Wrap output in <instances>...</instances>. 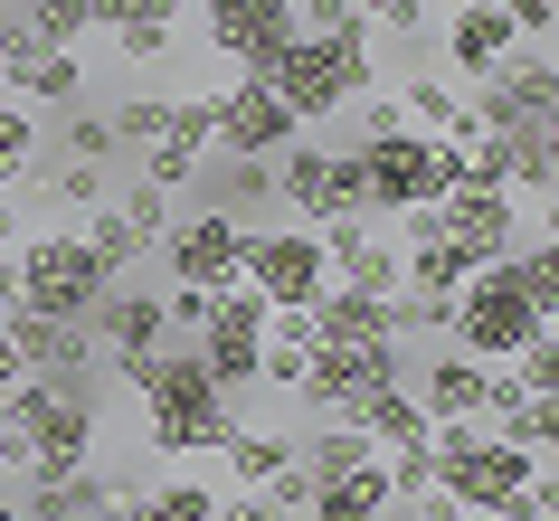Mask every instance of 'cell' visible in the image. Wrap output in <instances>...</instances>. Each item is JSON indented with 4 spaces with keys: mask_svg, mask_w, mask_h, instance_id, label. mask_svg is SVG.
Listing matches in <instances>:
<instances>
[{
    "mask_svg": "<svg viewBox=\"0 0 559 521\" xmlns=\"http://www.w3.org/2000/svg\"><path fill=\"white\" fill-rule=\"evenodd\" d=\"M133 399H143V427H152V455H218L237 436V407H228V389L200 370V351L190 342H162L152 351V370L133 379Z\"/></svg>",
    "mask_w": 559,
    "mask_h": 521,
    "instance_id": "obj_1",
    "label": "cell"
},
{
    "mask_svg": "<svg viewBox=\"0 0 559 521\" xmlns=\"http://www.w3.org/2000/svg\"><path fill=\"white\" fill-rule=\"evenodd\" d=\"M370 38H380V29H360V38H304V29H295L275 58L257 67V76L275 86V105H285V115L313 133V123H332L352 95L380 86V76H370Z\"/></svg>",
    "mask_w": 559,
    "mask_h": 521,
    "instance_id": "obj_2",
    "label": "cell"
},
{
    "mask_svg": "<svg viewBox=\"0 0 559 521\" xmlns=\"http://www.w3.org/2000/svg\"><path fill=\"white\" fill-rule=\"evenodd\" d=\"M540 322H550V313L531 304L522 265L493 257V265H474V275H465V294H455V322H445V342L474 351V360H512V351H522Z\"/></svg>",
    "mask_w": 559,
    "mask_h": 521,
    "instance_id": "obj_3",
    "label": "cell"
},
{
    "mask_svg": "<svg viewBox=\"0 0 559 521\" xmlns=\"http://www.w3.org/2000/svg\"><path fill=\"white\" fill-rule=\"evenodd\" d=\"M105 257H95L76 228H38L29 247H20V304L29 313H58V322H86L95 304H105Z\"/></svg>",
    "mask_w": 559,
    "mask_h": 521,
    "instance_id": "obj_4",
    "label": "cell"
},
{
    "mask_svg": "<svg viewBox=\"0 0 559 521\" xmlns=\"http://www.w3.org/2000/svg\"><path fill=\"white\" fill-rule=\"evenodd\" d=\"M360 152V190H370V218H399V209H427L455 190V171H445V143L437 133H380V143H352Z\"/></svg>",
    "mask_w": 559,
    "mask_h": 521,
    "instance_id": "obj_5",
    "label": "cell"
},
{
    "mask_svg": "<svg viewBox=\"0 0 559 521\" xmlns=\"http://www.w3.org/2000/svg\"><path fill=\"white\" fill-rule=\"evenodd\" d=\"M237 285H257L265 304H323V285H332V257H323V237L304 228H247V265H237Z\"/></svg>",
    "mask_w": 559,
    "mask_h": 521,
    "instance_id": "obj_6",
    "label": "cell"
},
{
    "mask_svg": "<svg viewBox=\"0 0 559 521\" xmlns=\"http://www.w3.org/2000/svg\"><path fill=\"white\" fill-rule=\"evenodd\" d=\"M86 332H95V370H115L123 389L152 370V351L171 342V322H162V294H152V285H123V275L105 285V304L86 313Z\"/></svg>",
    "mask_w": 559,
    "mask_h": 521,
    "instance_id": "obj_7",
    "label": "cell"
},
{
    "mask_svg": "<svg viewBox=\"0 0 559 521\" xmlns=\"http://www.w3.org/2000/svg\"><path fill=\"white\" fill-rule=\"evenodd\" d=\"M427 237H445L465 265H493L522 247V200L512 190H445V200H427Z\"/></svg>",
    "mask_w": 559,
    "mask_h": 521,
    "instance_id": "obj_8",
    "label": "cell"
},
{
    "mask_svg": "<svg viewBox=\"0 0 559 521\" xmlns=\"http://www.w3.org/2000/svg\"><path fill=\"white\" fill-rule=\"evenodd\" d=\"M465 105H474L484 133H502V123H550V115H559V67H550V48H512L493 76H474Z\"/></svg>",
    "mask_w": 559,
    "mask_h": 521,
    "instance_id": "obj_9",
    "label": "cell"
},
{
    "mask_svg": "<svg viewBox=\"0 0 559 521\" xmlns=\"http://www.w3.org/2000/svg\"><path fill=\"white\" fill-rule=\"evenodd\" d=\"M237 265H247V218L200 209V218H171L162 228V275L171 285H237Z\"/></svg>",
    "mask_w": 559,
    "mask_h": 521,
    "instance_id": "obj_10",
    "label": "cell"
},
{
    "mask_svg": "<svg viewBox=\"0 0 559 521\" xmlns=\"http://www.w3.org/2000/svg\"><path fill=\"white\" fill-rule=\"evenodd\" d=\"M200 20H209V48L257 76V67L295 38V0H200Z\"/></svg>",
    "mask_w": 559,
    "mask_h": 521,
    "instance_id": "obj_11",
    "label": "cell"
},
{
    "mask_svg": "<svg viewBox=\"0 0 559 521\" xmlns=\"http://www.w3.org/2000/svg\"><path fill=\"white\" fill-rule=\"evenodd\" d=\"M285 143H304V123L275 105V86H265V76H228V86H218V152H257V162H275Z\"/></svg>",
    "mask_w": 559,
    "mask_h": 521,
    "instance_id": "obj_12",
    "label": "cell"
},
{
    "mask_svg": "<svg viewBox=\"0 0 559 521\" xmlns=\"http://www.w3.org/2000/svg\"><path fill=\"white\" fill-rule=\"evenodd\" d=\"M313 237H323L332 257V285H360V294H399V237L370 228V218H313Z\"/></svg>",
    "mask_w": 559,
    "mask_h": 521,
    "instance_id": "obj_13",
    "label": "cell"
},
{
    "mask_svg": "<svg viewBox=\"0 0 559 521\" xmlns=\"http://www.w3.org/2000/svg\"><path fill=\"white\" fill-rule=\"evenodd\" d=\"M0 342H10V360L20 370H95V332L86 322H58V313H29V304H10L0 313Z\"/></svg>",
    "mask_w": 559,
    "mask_h": 521,
    "instance_id": "obj_14",
    "label": "cell"
},
{
    "mask_svg": "<svg viewBox=\"0 0 559 521\" xmlns=\"http://www.w3.org/2000/svg\"><path fill=\"white\" fill-rule=\"evenodd\" d=\"M484 370H493V360H474V351L445 342L427 370H408V399L427 407V427H445V417H484Z\"/></svg>",
    "mask_w": 559,
    "mask_h": 521,
    "instance_id": "obj_15",
    "label": "cell"
},
{
    "mask_svg": "<svg viewBox=\"0 0 559 521\" xmlns=\"http://www.w3.org/2000/svg\"><path fill=\"white\" fill-rule=\"evenodd\" d=\"M190 190H200L218 218H257V209H275V162L228 152V162H200V171H190Z\"/></svg>",
    "mask_w": 559,
    "mask_h": 521,
    "instance_id": "obj_16",
    "label": "cell"
},
{
    "mask_svg": "<svg viewBox=\"0 0 559 521\" xmlns=\"http://www.w3.org/2000/svg\"><path fill=\"white\" fill-rule=\"evenodd\" d=\"M512 48H522V38H512V20H502L493 0H455V20H445V58H455V76H493Z\"/></svg>",
    "mask_w": 559,
    "mask_h": 521,
    "instance_id": "obj_17",
    "label": "cell"
},
{
    "mask_svg": "<svg viewBox=\"0 0 559 521\" xmlns=\"http://www.w3.org/2000/svg\"><path fill=\"white\" fill-rule=\"evenodd\" d=\"M399 512V493H389V464H352V474H332V484H313V502H304V521H389Z\"/></svg>",
    "mask_w": 559,
    "mask_h": 521,
    "instance_id": "obj_18",
    "label": "cell"
},
{
    "mask_svg": "<svg viewBox=\"0 0 559 521\" xmlns=\"http://www.w3.org/2000/svg\"><path fill=\"white\" fill-rule=\"evenodd\" d=\"M493 152H502V190L512 200H550V180H559V133L550 123H502Z\"/></svg>",
    "mask_w": 559,
    "mask_h": 521,
    "instance_id": "obj_19",
    "label": "cell"
},
{
    "mask_svg": "<svg viewBox=\"0 0 559 521\" xmlns=\"http://www.w3.org/2000/svg\"><path fill=\"white\" fill-rule=\"evenodd\" d=\"M313 342H399V313H389V294L323 285V304H313Z\"/></svg>",
    "mask_w": 559,
    "mask_h": 521,
    "instance_id": "obj_20",
    "label": "cell"
},
{
    "mask_svg": "<svg viewBox=\"0 0 559 521\" xmlns=\"http://www.w3.org/2000/svg\"><path fill=\"white\" fill-rule=\"evenodd\" d=\"M399 115H408V133H437V143H474L484 123H474V105L445 76H399Z\"/></svg>",
    "mask_w": 559,
    "mask_h": 521,
    "instance_id": "obj_21",
    "label": "cell"
},
{
    "mask_svg": "<svg viewBox=\"0 0 559 521\" xmlns=\"http://www.w3.org/2000/svg\"><path fill=\"white\" fill-rule=\"evenodd\" d=\"M493 436H512L522 455H540V464H550V455H559V389H522V399H512V407L493 417Z\"/></svg>",
    "mask_w": 559,
    "mask_h": 521,
    "instance_id": "obj_22",
    "label": "cell"
},
{
    "mask_svg": "<svg viewBox=\"0 0 559 521\" xmlns=\"http://www.w3.org/2000/svg\"><path fill=\"white\" fill-rule=\"evenodd\" d=\"M152 143L180 152V162H209V152H218V95H171V115H162Z\"/></svg>",
    "mask_w": 559,
    "mask_h": 521,
    "instance_id": "obj_23",
    "label": "cell"
},
{
    "mask_svg": "<svg viewBox=\"0 0 559 521\" xmlns=\"http://www.w3.org/2000/svg\"><path fill=\"white\" fill-rule=\"evenodd\" d=\"M76 237H86L95 257H105V275H133V265L152 257V237L133 228V218H123L115 200H95V209H86V228H76Z\"/></svg>",
    "mask_w": 559,
    "mask_h": 521,
    "instance_id": "obj_24",
    "label": "cell"
},
{
    "mask_svg": "<svg viewBox=\"0 0 559 521\" xmlns=\"http://www.w3.org/2000/svg\"><path fill=\"white\" fill-rule=\"evenodd\" d=\"M218 512V493L200 484V474H171V484H152V493H133L115 521H209Z\"/></svg>",
    "mask_w": 559,
    "mask_h": 521,
    "instance_id": "obj_25",
    "label": "cell"
},
{
    "mask_svg": "<svg viewBox=\"0 0 559 521\" xmlns=\"http://www.w3.org/2000/svg\"><path fill=\"white\" fill-rule=\"evenodd\" d=\"M10 95H20V105H76V95H86V48H38V67Z\"/></svg>",
    "mask_w": 559,
    "mask_h": 521,
    "instance_id": "obj_26",
    "label": "cell"
},
{
    "mask_svg": "<svg viewBox=\"0 0 559 521\" xmlns=\"http://www.w3.org/2000/svg\"><path fill=\"white\" fill-rule=\"evenodd\" d=\"M171 38H180V0H143V10L115 29V48H123V67H162Z\"/></svg>",
    "mask_w": 559,
    "mask_h": 521,
    "instance_id": "obj_27",
    "label": "cell"
},
{
    "mask_svg": "<svg viewBox=\"0 0 559 521\" xmlns=\"http://www.w3.org/2000/svg\"><path fill=\"white\" fill-rule=\"evenodd\" d=\"M295 446H304V436H285V427H237L228 446H218V455H228V474H237V484L257 493L265 474H275V464H295Z\"/></svg>",
    "mask_w": 559,
    "mask_h": 521,
    "instance_id": "obj_28",
    "label": "cell"
},
{
    "mask_svg": "<svg viewBox=\"0 0 559 521\" xmlns=\"http://www.w3.org/2000/svg\"><path fill=\"white\" fill-rule=\"evenodd\" d=\"M370 455H380V446H370L360 427H342V417H332V427L313 436V446H295V464L313 474V484H332V474H352V464H370Z\"/></svg>",
    "mask_w": 559,
    "mask_h": 521,
    "instance_id": "obj_29",
    "label": "cell"
},
{
    "mask_svg": "<svg viewBox=\"0 0 559 521\" xmlns=\"http://www.w3.org/2000/svg\"><path fill=\"white\" fill-rule=\"evenodd\" d=\"M10 20L38 48H86V0H10Z\"/></svg>",
    "mask_w": 559,
    "mask_h": 521,
    "instance_id": "obj_30",
    "label": "cell"
},
{
    "mask_svg": "<svg viewBox=\"0 0 559 521\" xmlns=\"http://www.w3.org/2000/svg\"><path fill=\"white\" fill-rule=\"evenodd\" d=\"M29 162H38V105L0 95V190H10V180H29Z\"/></svg>",
    "mask_w": 559,
    "mask_h": 521,
    "instance_id": "obj_31",
    "label": "cell"
},
{
    "mask_svg": "<svg viewBox=\"0 0 559 521\" xmlns=\"http://www.w3.org/2000/svg\"><path fill=\"white\" fill-rule=\"evenodd\" d=\"M512 265H522V285H531V304L559 322V237L550 228H531V247H512Z\"/></svg>",
    "mask_w": 559,
    "mask_h": 521,
    "instance_id": "obj_32",
    "label": "cell"
},
{
    "mask_svg": "<svg viewBox=\"0 0 559 521\" xmlns=\"http://www.w3.org/2000/svg\"><path fill=\"white\" fill-rule=\"evenodd\" d=\"M162 115H171V95H123L115 115H105L115 123V152H143L152 133H162Z\"/></svg>",
    "mask_w": 559,
    "mask_h": 521,
    "instance_id": "obj_33",
    "label": "cell"
},
{
    "mask_svg": "<svg viewBox=\"0 0 559 521\" xmlns=\"http://www.w3.org/2000/svg\"><path fill=\"white\" fill-rule=\"evenodd\" d=\"M48 200H58V209H76V218H86V209L105 200V162H58V171H48Z\"/></svg>",
    "mask_w": 559,
    "mask_h": 521,
    "instance_id": "obj_34",
    "label": "cell"
},
{
    "mask_svg": "<svg viewBox=\"0 0 559 521\" xmlns=\"http://www.w3.org/2000/svg\"><path fill=\"white\" fill-rule=\"evenodd\" d=\"M295 29H304V38H360L370 20H360L352 0H295Z\"/></svg>",
    "mask_w": 559,
    "mask_h": 521,
    "instance_id": "obj_35",
    "label": "cell"
},
{
    "mask_svg": "<svg viewBox=\"0 0 559 521\" xmlns=\"http://www.w3.org/2000/svg\"><path fill=\"white\" fill-rule=\"evenodd\" d=\"M257 502H265V512H275V521H295L304 502H313V474H304V464H275V474H265V484H257Z\"/></svg>",
    "mask_w": 559,
    "mask_h": 521,
    "instance_id": "obj_36",
    "label": "cell"
},
{
    "mask_svg": "<svg viewBox=\"0 0 559 521\" xmlns=\"http://www.w3.org/2000/svg\"><path fill=\"white\" fill-rule=\"evenodd\" d=\"M123 218H133V228H143L152 237V247H162V228H171V190H152V180H133V190H123Z\"/></svg>",
    "mask_w": 559,
    "mask_h": 521,
    "instance_id": "obj_37",
    "label": "cell"
},
{
    "mask_svg": "<svg viewBox=\"0 0 559 521\" xmlns=\"http://www.w3.org/2000/svg\"><path fill=\"white\" fill-rule=\"evenodd\" d=\"M209 304H218V285H162V322H171V332H200Z\"/></svg>",
    "mask_w": 559,
    "mask_h": 521,
    "instance_id": "obj_38",
    "label": "cell"
},
{
    "mask_svg": "<svg viewBox=\"0 0 559 521\" xmlns=\"http://www.w3.org/2000/svg\"><path fill=\"white\" fill-rule=\"evenodd\" d=\"M502 20H512V38L522 48H550V20H559V0H493Z\"/></svg>",
    "mask_w": 559,
    "mask_h": 521,
    "instance_id": "obj_39",
    "label": "cell"
},
{
    "mask_svg": "<svg viewBox=\"0 0 559 521\" xmlns=\"http://www.w3.org/2000/svg\"><path fill=\"white\" fill-rule=\"evenodd\" d=\"M67 152H76V162H105V152H115V123L86 115V105H67Z\"/></svg>",
    "mask_w": 559,
    "mask_h": 521,
    "instance_id": "obj_40",
    "label": "cell"
},
{
    "mask_svg": "<svg viewBox=\"0 0 559 521\" xmlns=\"http://www.w3.org/2000/svg\"><path fill=\"white\" fill-rule=\"evenodd\" d=\"M370 29H389V38H427V0H370Z\"/></svg>",
    "mask_w": 559,
    "mask_h": 521,
    "instance_id": "obj_41",
    "label": "cell"
},
{
    "mask_svg": "<svg viewBox=\"0 0 559 521\" xmlns=\"http://www.w3.org/2000/svg\"><path fill=\"white\" fill-rule=\"evenodd\" d=\"M417 521H474V512L455 502V493H437V484H427V493H417Z\"/></svg>",
    "mask_w": 559,
    "mask_h": 521,
    "instance_id": "obj_42",
    "label": "cell"
},
{
    "mask_svg": "<svg viewBox=\"0 0 559 521\" xmlns=\"http://www.w3.org/2000/svg\"><path fill=\"white\" fill-rule=\"evenodd\" d=\"M133 10H143V0H86V29H123Z\"/></svg>",
    "mask_w": 559,
    "mask_h": 521,
    "instance_id": "obj_43",
    "label": "cell"
},
{
    "mask_svg": "<svg viewBox=\"0 0 559 521\" xmlns=\"http://www.w3.org/2000/svg\"><path fill=\"white\" fill-rule=\"evenodd\" d=\"M209 521H275V512H265L257 493H228V502H218V512H209Z\"/></svg>",
    "mask_w": 559,
    "mask_h": 521,
    "instance_id": "obj_44",
    "label": "cell"
},
{
    "mask_svg": "<svg viewBox=\"0 0 559 521\" xmlns=\"http://www.w3.org/2000/svg\"><path fill=\"white\" fill-rule=\"evenodd\" d=\"M20 304V247H0V313Z\"/></svg>",
    "mask_w": 559,
    "mask_h": 521,
    "instance_id": "obj_45",
    "label": "cell"
},
{
    "mask_svg": "<svg viewBox=\"0 0 559 521\" xmlns=\"http://www.w3.org/2000/svg\"><path fill=\"white\" fill-rule=\"evenodd\" d=\"M0 247H20V209H10V190H0Z\"/></svg>",
    "mask_w": 559,
    "mask_h": 521,
    "instance_id": "obj_46",
    "label": "cell"
},
{
    "mask_svg": "<svg viewBox=\"0 0 559 521\" xmlns=\"http://www.w3.org/2000/svg\"><path fill=\"white\" fill-rule=\"evenodd\" d=\"M10 474H20V436L0 427V484H10Z\"/></svg>",
    "mask_w": 559,
    "mask_h": 521,
    "instance_id": "obj_47",
    "label": "cell"
},
{
    "mask_svg": "<svg viewBox=\"0 0 559 521\" xmlns=\"http://www.w3.org/2000/svg\"><path fill=\"white\" fill-rule=\"evenodd\" d=\"M10 379H20V360H10V342H0V389H10Z\"/></svg>",
    "mask_w": 559,
    "mask_h": 521,
    "instance_id": "obj_48",
    "label": "cell"
},
{
    "mask_svg": "<svg viewBox=\"0 0 559 521\" xmlns=\"http://www.w3.org/2000/svg\"><path fill=\"white\" fill-rule=\"evenodd\" d=\"M0 521H20V502H10V493H0Z\"/></svg>",
    "mask_w": 559,
    "mask_h": 521,
    "instance_id": "obj_49",
    "label": "cell"
},
{
    "mask_svg": "<svg viewBox=\"0 0 559 521\" xmlns=\"http://www.w3.org/2000/svg\"><path fill=\"white\" fill-rule=\"evenodd\" d=\"M0 20H10V0H0Z\"/></svg>",
    "mask_w": 559,
    "mask_h": 521,
    "instance_id": "obj_50",
    "label": "cell"
},
{
    "mask_svg": "<svg viewBox=\"0 0 559 521\" xmlns=\"http://www.w3.org/2000/svg\"><path fill=\"white\" fill-rule=\"evenodd\" d=\"M95 521H105V512H95Z\"/></svg>",
    "mask_w": 559,
    "mask_h": 521,
    "instance_id": "obj_51",
    "label": "cell"
},
{
    "mask_svg": "<svg viewBox=\"0 0 559 521\" xmlns=\"http://www.w3.org/2000/svg\"><path fill=\"white\" fill-rule=\"evenodd\" d=\"M295 521H304V512H295Z\"/></svg>",
    "mask_w": 559,
    "mask_h": 521,
    "instance_id": "obj_52",
    "label": "cell"
}]
</instances>
